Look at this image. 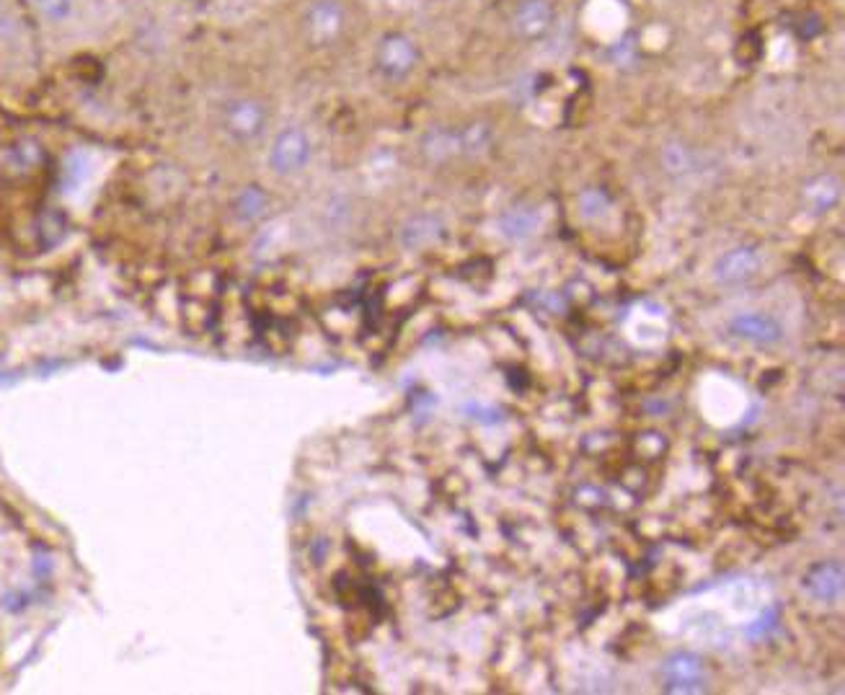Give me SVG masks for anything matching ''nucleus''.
I'll return each instance as SVG.
<instances>
[{
  "label": "nucleus",
  "instance_id": "obj_7",
  "mask_svg": "<svg viewBox=\"0 0 845 695\" xmlns=\"http://www.w3.org/2000/svg\"><path fill=\"white\" fill-rule=\"evenodd\" d=\"M264 127V109L251 99H238L225 109V130L238 140H251Z\"/></svg>",
  "mask_w": 845,
  "mask_h": 695
},
{
  "label": "nucleus",
  "instance_id": "obj_11",
  "mask_svg": "<svg viewBox=\"0 0 845 695\" xmlns=\"http://www.w3.org/2000/svg\"><path fill=\"white\" fill-rule=\"evenodd\" d=\"M236 207L243 220H256L264 212V207H267V194L261 192L259 187H249L246 192H241Z\"/></svg>",
  "mask_w": 845,
  "mask_h": 695
},
{
  "label": "nucleus",
  "instance_id": "obj_10",
  "mask_svg": "<svg viewBox=\"0 0 845 695\" xmlns=\"http://www.w3.org/2000/svg\"><path fill=\"white\" fill-rule=\"evenodd\" d=\"M838 197L840 189L833 176H817V179H812L807 187H804V199H807V205L812 207L814 212H827L830 207H835Z\"/></svg>",
  "mask_w": 845,
  "mask_h": 695
},
{
  "label": "nucleus",
  "instance_id": "obj_12",
  "mask_svg": "<svg viewBox=\"0 0 845 695\" xmlns=\"http://www.w3.org/2000/svg\"><path fill=\"white\" fill-rule=\"evenodd\" d=\"M435 236H437L435 220H432V218H419V220H414V223H411L409 228L404 230V243H406V246H414V249H419V246L429 243Z\"/></svg>",
  "mask_w": 845,
  "mask_h": 695
},
{
  "label": "nucleus",
  "instance_id": "obj_9",
  "mask_svg": "<svg viewBox=\"0 0 845 695\" xmlns=\"http://www.w3.org/2000/svg\"><path fill=\"white\" fill-rule=\"evenodd\" d=\"M804 590L822 602L838 600L840 592H843V566L835 564V561L812 566L804 577Z\"/></svg>",
  "mask_w": 845,
  "mask_h": 695
},
{
  "label": "nucleus",
  "instance_id": "obj_5",
  "mask_svg": "<svg viewBox=\"0 0 845 695\" xmlns=\"http://www.w3.org/2000/svg\"><path fill=\"white\" fill-rule=\"evenodd\" d=\"M758 267H760L758 254H755L752 249H747V246H737V249L719 256V261H716V267H714V274L721 285L737 287V285L750 282L752 277L758 274Z\"/></svg>",
  "mask_w": 845,
  "mask_h": 695
},
{
  "label": "nucleus",
  "instance_id": "obj_13",
  "mask_svg": "<svg viewBox=\"0 0 845 695\" xmlns=\"http://www.w3.org/2000/svg\"><path fill=\"white\" fill-rule=\"evenodd\" d=\"M533 225H535V215H530L528 210H512L510 215L502 220L504 233L512 238L530 236V233H533Z\"/></svg>",
  "mask_w": 845,
  "mask_h": 695
},
{
  "label": "nucleus",
  "instance_id": "obj_6",
  "mask_svg": "<svg viewBox=\"0 0 845 695\" xmlns=\"http://www.w3.org/2000/svg\"><path fill=\"white\" fill-rule=\"evenodd\" d=\"M305 26H308V34H311L313 42H331V39L339 37V32H342L344 26L342 6H339L336 0H318V3L311 6V11H308Z\"/></svg>",
  "mask_w": 845,
  "mask_h": 695
},
{
  "label": "nucleus",
  "instance_id": "obj_4",
  "mask_svg": "<svg viewBox=\"0 0 845 695\" xmlns=\"http://www.w3.org/2000/svg\"><path fill=\"white\" fill-rule=\"evenodd\" d=\"M729 331L742 342L758 344V347H771L783 339L781 323L768 313H740L729 323Z\"/></svg>",
  "mask_w": 845,
  "mask_h": 695
},
{
  "label": "nucleus",
  "instance_id": "obj_2",
  "mask_svg": "<svg viewBox=\"0 0 845 695\" xmlns=\"http://www.w3.org/2000/svg\"><path fill=\"white\" fill-rule=\"evenodd\" d=\"M417 60V44L411 42L406 34H388V37H383V42L378 44V52H375L378 70L386 75V78H391V81L406 78V75L414 70Z\"/></svg>",
  "mask_w": 845,
  "mask_h": 695
},
{
  "label": "nucleus",
  "instance_id": "obj_3",
  "mask_svg": "<svg viewBox=\"0 0 845 695\" xmlns=\"http://www.w3.org/2000/svg\"><path fill=\"white\" fill-rule=\"evenodd\" d=\"M311 158V143L300 130H285L272 145L269 163L277 174H298Z\"/></svg>",
  "mask_w": 845,
  "mask_h": 695
},
{
  "label": "nucleus",
  "instance_id": "obj_14",
  "mask_svg": "<svg viewBox=\"0 0 845 695\" xmlns=\"http://www.w3.org/2000/svg\"><path fill=\"white\" fill-rule=\"evenodd\" d=\"M37 6L50 21H65L73 11V0H37Z\"/></svg>",
  "mask_w": 845,
  "mask_h": 695
},
{
  "label": "nucleus",
  "instance_id": "obj_8",
  "mask_svg": "<svg viewBox=\"0 0 845 695\" xmlns=\"http://www.w3.org/2000/svg\"><path fill=\"white\" fill-rule=\"evenodd\" d=\"M553 8L548 0H522L515 11V29L520 37L538 39L551 29Z\"/></svg>",
  "mask_w": 845,
  "mask_h": 695
},
{
  "label": "nucleus",
  "instance_id": "obj_1",
  "mask_svg": "<svg viewBox=\"0 0 845 695\" xmlns=\"http://www.w3.org/2000/svg\"><path fill=\"white\" fill-rule=\"evenodd\" d=\"M662 680L670 693H698L706 683V662L690 652H678L662 664Z\"/></svg>",
  "mask_w": 845,
  "mask_h": 695
}]
</instances>
